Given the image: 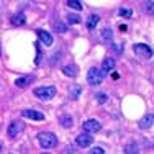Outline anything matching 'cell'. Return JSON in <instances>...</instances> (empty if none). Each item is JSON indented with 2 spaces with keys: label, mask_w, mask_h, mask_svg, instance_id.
Returning a JSON list of instances; mask_svg holds the SVG:
<instances>
[{
  "label": "cell",
  "mask_w": 154,
  "mask_h": 154,
  "mask_svg": "<svg viewBox=\"0 0 154 154\" xmlns=\"http://www.w3.org/2000/svg\"><path fill=\"white\" fill-rule=\"evenodd\" d=\"M38 143L41 144V148L49 149V148H54V146L57 144V138H56V134L51 133V131H41V133L38 134Z\"/></svg>",
  "instance_id": "1"
},
{
  "label": "cell",
  "mask_w": 154,
  "mask_h": 154,
  "mask_svg": "<svg viewBox=\"0 0 154 154\" xmlns=\"http://www.w3.org/2000/svg\"><path fill=\"white\" fill-rule=\"evenodd\" d=\"M133 51H134V54H136V57H139V59H143V61H148V59L152 57V49L148 45H144V43H138V45H134Z\"/></svg>",
  "instance_id": "2"
},
{
  "label": "cell",
  "mask_w": 154,
  "mask_h": 154,
  "mask_svg": "<svg viewBox=\"0 0 154 154\" xmlns=\"http://www.w3.org/2000/svg\"><path fill=\"white\" fill-rule=\"evenodd\" d=\"M56 87L53 85H45V87H36L35 89V95L38 98H41V100H51V98H54V95H56Z\"/></svg>",
  "instance_id": "3"
},
{
  "label": "cell",
  "mask_w": 154,
  "mask_h": 154,
  "mask_svg": "<svg viewBox=\"0 0 154 154\" xmlns=\"http://www.w3.org/2000/svg\"><path fill=\"white\" fill-rule=\"evenodd\" d=\"M105 74L102 72V69L98 67H90L89 72H87V82L90 84V85H100L102 80H103Z\"/></svg>",
  "instance_id": "4"
},
{
  "label": "cell",
  "mask_w": 154,
  "mask_h": 154,
  "mask_svg": "<svg viewBox=\"0 0 154 154\" xmlns=\"http://www.w3.org/2000/svg\"><path fill=\"white\" fill-rule=\"evenodd\" d=\"M102 130V125L100 122H97V120H87L85 123H84V131L85 133H98V131Z\"/></svg>",
  "instance_id": "5"
},
{
  "label": "cell",
  "mask_w": 154,
  "mask_h": 154,
  "mask_svg": "<svg viewBox=\"0 0 154 154\" xmlns=\"http://www.w3.org/2000/svg\"><path fill=\"white\" fill-rule=\"evenodd\" d=\"M23 131V123L21 122H12L8 125V130H7V134H8L10 138H15V136H18V133H21Z\"/></svg>",
  "instance_id": "6"
},
{
  "label": "cell",
  "mask_w": 154,
  "mask_h": 154,
  "mask_svg": "<svg viewBox=\"0 0 154 154\" xmlns=\"http://www.w3.org/2000/svg\"><path fill=\"white\" fill-rule=\"evenodd\" d=\"M92 141H94V138H92V134H89V133H80L79 136L75 138V143L80 146V148H87V146H90Z\"/></svg>",
  "instance_id": "7"
},
{
  "label": "cell",
  "mask_w": 154,
  "mask_h": 154,
  "mask_svg": "<svg viewBox=\"0 0 154 154\" xmlns=\"http://www.w3.org/2000/svg\"><path fill=\"white\" fill-rule=\"evenodd\" d=\"M21 116L25 118H30V120H45V113L38 112V110H23L21 112Z\"/></svg>",
  "instance_id": "8"
},
{
  "label": "cell",
  "mask_w": 154,
  "mask_h": 154,
  "mask_svg": "<svg viewBox=\"0 0 154 154\" xmlns=\"http://www.w3.org/2000/svg\"><path fill=\"white\" fill-rule=\"evenodd\" d=\"M33 79H35V75H23V77H18L15 80V85L20 87V89H23V87H28L30 84L33 82Z\"/></svg>",
  "instance_id": "9"
},
{
  "label": "cell",
  "mask_w": 154,
  "mask_h": 154,
  "mask_svg": "<svg viewBox=\"0 0 154 154\" xmlns=\"http://www.w3.org/2000/svg\"><path fill=\"white\" fill-rule=\"evenodd\" d=\"M36 33H38L39 39H41V43H43L45 46H51V45H53V36H51L48 31H45V30H38Z\"/></svg>",
  "instance_id": "10"
},
{
  "label": "cell",
  "mask_w": 154,
  "mask_h": 154,
  "mask_svg": "<svg viewBox=\"0 0 154 154\" xmlns=\"http://www.w3.org/2000/svg\"><path fill=\"white\" fill-rule=\"evenodd\" d=\"M152 122H154L152 113H149V115H144V116L141 118V122H139V128H141V130H148V128L152 126Z\"/></svg>",
  "instance_id": "11"
},
{
  "label": "cell",
  "mask_w": 154,
  "mask_h": 154,
  "mask_svg": "<svg viewBox=\"0 0 154 154\" xmlns=\"http://www.w3.org/2000/svg\"><path fill=\"white\" fill-rule=\"evenodd\" d=\"M62 72H64L66 75L69 77H77V74H79V67H77L75 64H67L62 67Z\"/></svg>",
  "instance_id": "12"
},
{
  "label": "cell",
  "mask_w": 154,
  "mask_h": 154,
  "mask_svg": "<svg viewBox=\"0 0 154 154\" xmlns=\"http://www.w3.org/2000/svg\"><path fill=\"white\" fill-rule=\"evenodd\" d=\"M115 69V59H112V57H105L103 62H102V72H110Z\"/></svg>",
  "instance_id": "13"
},
{
  "label": "cell",
  "mask_w": 154,
  "mask_h": 154,
  "mask_svg": "<svg viewBox=\"0 0 154 154\" xmlns=\"http://www.w3.org/2000/svg\"><path fill=\"white\" fill-rule=\"evenodd\" d=\"M59 123L62 128H71L72 123H74V120H72L71 115H61L59 116Z\"/></svg>",
  "instance_id": "14"
},
{
  "label": "cell",
  "mask_w": 154,
  "mask_h": 154,
  "mask_svg": "<svg viewBox=\"0 0 154 154\" xmlns=\"http://www.w3.org/2000/svg\"><path fill=\"white\" fill-rule=\"evenodd\" d=\"M98 21H100V17L95 15V13H92V15L87 18V28H89V30H94V28L97 26Z\"/></svg>",
  "instance_id": "15"
},
{
  "label": "cell",
  "mask_w": 154,
  "mask_h": 154,
  "mask_svg": "<svg viewBox=\"0 0 154 154\" xmlns=\"http://www.w3.org/2000/svg\"><path fill=\"white\" fill-rule=\"evenodd\" d=\"M80 94H82V85H72L71 90H69V97H71L72 100H77Z\"/></svg>",
  "instance_id": "16"
},
{
  "label": "cell",
  "mask_w": 154,
  "mask_h": 154,
  "mask_svg": "<svg viewBox=\"0 0 154 154\" xmlns=\"http://www.w3.org/2000/svg\"><path fill=\"white\" fill-rule=\"evenodd\" d=\"M25 21H26V17L23 15V13H18L12 18V23L15 25V26H21V25H25Z\"/></svg>",
  "instance_id": "17"
},
{
  "label": "cell",
  "mask_w": 154,
  "mask_h": 154,
  "mask_svg": "<svg viewBox=\"0 0 154 154\" xmlns=\"http://www.w3.org/2000/svg\"><path fill=\"white\" fill-rule=\"evenodd\" d=\"M67 21H69V25H79L80 21H82V18H80L79 15H74V13H69Z\"/></svg>",
  "instance_id": "18"
},
{
  "label": "cell",
  "mask_w": 154,
  "mask_h": 154,
  "mask_svg": "<svg viewBox=\"0 0 154 154\" xmlns=\"http://www.w3.org/2000/svg\"><path fill=\"white\" fill-rule=\"evenodd\" d=\"M102 38H103L105 41H112V39H113V33H112V30H110V28H105V30L102 31Z\"/></svg>",
  "instance_id": "19"
},
{
  "label": "cell",
  "mask_w": 154,
  "mask_h": 154,
  "mask_svg": "<svg viewBox=\"0 0 154 154\" xmlns=\"http://www.w3.org/2000/svg\"><path fill=\"white\" fill-rule=\"evenodd\" d=\"M53 26H54V30H56L57 33H66V31H67L66 25H64V23H61V21H56V23H54Z\"/></svg>",
  "instance_id": "20"
},
{
  "label": "cell",
  "mask_w": 154,
  "mask_h": 154,
  "mask_svg": "<svg viewBox=\"0 0 154 154\" xmlns=\"http://www.w3.org/2000/svg\"><path fill=\"white\" fill-rule=\"evenodd\" d=\"M67 5L71 7V8H74V10H82L84 7H82V3L80 2H77V0H69L67 2Z\"/></svg>",
  "instance_id": "21"
},
{
  "label": "cell",
  "mask_w": 154,
  "mask_h": 154,
  "mask_svg": "<svg viewBox=\"0 0 154 154\" xmlns=\"http://www.w3.org/2000/svg\"><path fill=\"white\" fill-rule=\"evenodd\" d=\"M118 15L120 17H125V18H130L131 15H133V12H131L130 8H120L118 10Z\"/></svg>",
  "instance_id": "22"
},
{
  "label": "cell",
  "mask_w": 154,
  "mask_h": 154,
  "mask_svg": "<svg viewBox=\"0 0 154 154\" xmlns=\"http://www.w3.org/2000/svg\"><path fill=\"white\" fill-rule=\"evenodd\" d=\"M90 154H107V152H105V149H103V148L97 146V148H92V151H90Z\"/></svg>",
  "instance_id": "23"
},
{
  "label": "cell",
  "mask_w": 154,
  "mask_h": 154,
  "mask_svg": "<svg viewBox=\"0 0 154 154\" xmlns=\"http://www.w3.org/2000/svg\"><path fill=\"white\" fill-rule=\"evenodd\" d=\"M97 102L98 103H105V102H107V95L105 94H97Z\"/></svg>",
  "instance_id": "24"
},
{
  "label": "cell",
  "mask_w": 154,
  "mask_h": 154,
  "mask_svg": "<svg viewBox=\"0 0 154 154\" xmlns=\"http://www.w3.org/2000/svg\"><path fill=\"white\" fill-rule=\"evenodd\" d=\"M62 154H74V148H72V146H66Z\"/></svg>",
  "instance_id": "25"
},
{
  "label": "cell",
  "mask_w": 154,
  "mask_h": 154,
  "mask_svg": "<svg viewBox=\"0 0 154 154\" xmlns=\"http://www.w3.org/2000/svg\"><path fill=\"white\" fill-rule=\"evenodd\" d=\"M146 10H148L149 13H152V2H149V3H148V8H146Z\"/></svg>",
  "instance_id": "26"
},
{
  "label": "cell",
  "mask_w": 154,
  "mask_h": 154,
  "mask_svg": "<svg viewBox=\"0 0 154 154\" xmlns=\"http://www.w3.org/2000/svg\"><path fill=\"white\" fill-rule=\"evenodd\" d=\"M41 154H49V152H41Z\"/></svg>",
  "instance_id": "27"
},
{
  "label": "cell",
  "mask_w": 154,
  "mask_h": 154,
  "mask_svg": "<svg viewBox=\"0 0 154 154\" xmlns=\"http://www.w3.org/2000/svg\"><path fill=\"white\" fill-rule=\"evenodd\" d=\"M0 151H2V144H0Z\"/></svg>",
  "instance_id": "28"
}]
</instances>
